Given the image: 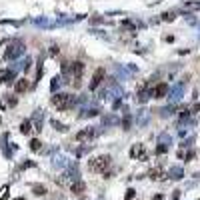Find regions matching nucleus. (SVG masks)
Returning a JSON list of instances; mask_svg holds the SVG:
<instances>
[{
  "label": "nucleus",
  "mask_w": 200,
  "mask_h": 200,
  "mask_svg": "<svg viewBox=\"0 0 200 200\" xmlns=\"http://www.w3.org/2000/svg\"><path fill=\"white\" fill-rule=\"evenodd\" d=\"M22 54H24V44H22V42H18V40H14V42L8 44L6 52H4V58H6V60H14V58L22 56Z\"/></svg>",
  "instance_id": "nucleus-2"
},
{
  "label": "nucleus",
  "mask_w": 200,
  "mask_h": 200,
  "mask_svg": "<svg viewBox=\"0 0 200 200\" xmlns=\"http://www.w3.org/2000/svg\"><path fill=\"white\" fill-rule=\"evenodd\" d=\"M34 194L42 196V194H46V188H44V186H34Z\"/></svg>",
  "instance_id": "nucleus-15"
},
{
  "label": "nucleus",
  "mask_w": 200,
  "mask_h": 200,
  "mask_svg": "<svg viewBox=\"0 0 200 200\" xmlns=\"http://www.w3.org/2000/svg\"><path fill=\"white\" fill-rule=\"evenodd\" d=\"M84 188H86V184H84V182H72V184H70V192L72 194H82L84 192Z\"/></svg>",
  "instance_id": "nucleus-8"
},
{
  "label": "nucleus",
  "mask_w": 200,
  "mask_h": 200,
  "mask_svg": "<svg viewBox=\"0 0 200 200\" xmlns=\"http://www.w3.org/2000/svg\"><path fill=\"white\" fill-rule=\"evenodd\" d=\"M92 130L90 128H86V130H82V132H78L76 134V140H78V142H82V140H88V138H92Z\"/></svg>",
  "instance_id": "nucleus-11"
},
{
  "label": "nucleus",
  "mask_w": 200,
  "mask_h": 200,
  "mask_svg": "<svg viewBox=\"0 0 200 200\" xmlns=\"http://www.w3.org/2000/svg\"><path fill=\"white\" fill-rule=\"evenodd\" d=\"M26 90H28V80L26 78H20L18 82H16V92L22 94V92H26Z\"/></svg>",
  "instance_id": "nucleus-10"
},
{
  "label": "nucleus",
  "mask_w": 200,
  "mask_h": 200,
  "mask_svg": "<svg viewBox=\"0 0 200 200\" xmlns=\"http://www.w3.org/2000/svg\"><path fill=\"white\" fill-rule=\"evenodd\" d=\"M134 192H136L134 188H128V190H126V200H132L134 198Z\"/></svg>",
  "instance_id": "nucleus-16"
},
{
  "label": "nucleus",
  "mask_w": 200,
  "mask_h": 200,
  "mask_svg": "<svg viewBox=\"0 0 200 200\" xmlns=\"http://www.w3.org/2000/svg\"><path fill=\"white\" fill-rule=\"evenodd\" d=\"M16 200H24V198H16Z\"/></svg>",
  "instance_id": "nucleus-19"
},
{
  "label": "nucleus",
  "mask_w": 200,
  "mask_h": 200,
  "mask_svg": "<svg viewBox=\"0 0 200 200\" xmlns=\"http://www.w3.org/2000/svg\"><path fill=\"white\" fill-rule=\"evenodd\" d=\"M150 178H152V180H162V178H164V170L160 168V166L152 168L150 170Z\"/></svg>",
  "instance_id": "nucleus-9"
},
{
  "label": "nucleus",
  "mask_w": 200,
  "mask_h": 200,
  "mask_svg": "<svg viewBox=\"0 0 200 200\" xmlns=\"http://www.w3.org/2000/svg\"><path fill=\"white\" fill-rule=\"evenodd\" d=\"M110 166V156L108 154H102V156H96L88 162V170L90 172H104L106 168Z\"/></svg>",
  "instance_id": "nucleus-1"
},
{
  "label": "nucleus",
  "mask_w": 200,
  "mask_h": 200,
  "mask_svg": "<svg viewBox=\"0 0 200 200\" xmlns=\"http://www.w3.org/2000/svg\"><path fill=\"white\" fill-rule=\"evenodd\" d=\"M6 192H8V186L2 188V194H0V200H6Z\"/></svg>",
  "instance_id": "nucleus-17"
},
{
  "label": "nucleus",
  "mask_w": 200,
  "mask_h": 200,
  "mask_svg": "<svg viewBox=\"0 0 200 200\" xmlns=\"http://www.w3.org/2000/svg\"><path fill=\"white\" fill-rule=\"evenodd\" d=\"M74 104V98L70 94H54L52 96V106H56L58 110H68Z\"/></svg>",
  "instance_id": "nucleus-3"
},
{
  "label": "nucleus",
  "mask_w": 200,
  "mask_h": 200,
  "mask_svg": "<svg viewBox=\"0 0 200 200\" xmlns=\"http://www.w3.org/2000/svg\"><path fill=\"white\" fill-rule=\"evenodd\" d=\"M170 174H172V178H182V170L180 168H172Z\"/></svg>",
  "instance_id": "nucleus-14"
},
{
  "label": "nucleus",
  "mask_w": 200,
  "mask_h": 200,
  "mask_svg": "<svg viewBox=\"0 0 200 200\" xmlns=\"http://www.w3.org/2000/svg\"><path fill=\"white\" fill-rule=\"evenodd\" d=\"M30 130H32L30 120H24L22 124H20V132H22V134H30Z\"/></svg>",
  "instance_id": "nucleus-12"
},
{
  "label": "nucleus",
  "mask_w": 200,
  "mask_h": 200,
  "mask_svg": "<svg viewBox=\"0 0 200 200\" xmlns=\"http://www.w3.org/2000/svg\"><path fill=\"white\" fill-rule=\"evenodd\" d=\"M30 148H32L34 152H36V150H40V148H42V142H40V140H36V138H34L32 142H30Z\"/></svg>",
  "instance_id": "nucleus-13"
},
{
  "label": "nucleus",
  "mask_w": 200,
  "mask_h": 200,
  "mask_svg": "<svg viewBox=\"0 0 200 200\" xmlns=\"http://www.w3.org/2000/svg\"><path fill=\"white\" fill-rule=\"evenodd\" d=\"M152 200H164V196H162V194H156V196L152 198Z\"/></svg>",
  "instance_id": "nucleus-18"
},
{
  "label": "nucleus",
  "mask_w": 200,
  "mask_h": 200,
  "mask_svg": "<svg viewBox=\"0 0 200 200\" xmlns=\"http://www.w3.org/2000/svg\"><path fill=\"white\" fill-rule=\"evenodd\" d=\"M168 94V84H158V86L154 88V90H152V96H154V98H164V96Z\"/></svg>",
  "instance_id": "nucleus-5"
},
{
  "label": "nucleus",
  "mask_w": 200,
  "mask_h": 200,
  "mask_svg": "<svg viewBox=\"0 0 200 200\" xmlns=\"http://www.w3.org/2000/svg\"><path fill=\"white\" fill-rule=\"evenodd\" d=\"M102 78H104V68H98V70L94 72V76H92V82H90V88H92V90H94V88L102 82Z\"/></svg>",
  "instance_id": "nucleus-6"
},
{
  "label": "nucleus",
  "mask_w": 200,
  "mask_h": 200,
  "mask_svg": "<svg viewBox=\"0 0 200 200\" xmlns=\"http://www.w3.org/2000/svg\"><path fill=\"white\" fill-rule=\"evenodd\" d=\"M130 156H132V158H134V156H140V160H146V156H148V154L144 152V148L140 146V144H136L132 150H130Z\"/></svg>",
  "instance_id": "nucleus-7"
},
{
  "label": "nucleus",
  "mask_w": 200,
  "mask_h": 200,
  "mask_svg": "<svg viewBox=\"0 0 200 200\" xmlns=\"http://www.w3.org/2000/svg\"><path fill=\"white\" fill-rule=\"evenodd\" d=\"M82 70H84L82 62L72 64V72H74V86H80V84H82Z\"/></svg>",
  "instance_id": "nucleus-4"
}]
</instances>
